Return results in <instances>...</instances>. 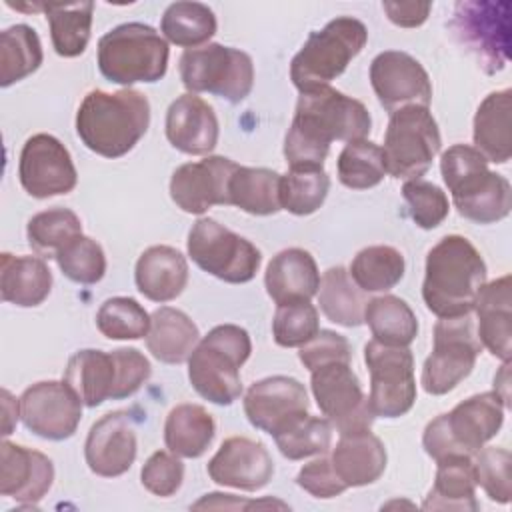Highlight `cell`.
Returning a JSON list of instances; mask_svg holds the SVG:
<instances>
[{
	"label": "cell",
	"mask_w": 512,
	"mask_h": 512,
	"mask_svg": "<svg viewBox=\"0 0 512 512\" xmlns=\"http://www.w3.org/2000/svg\"><path fill=\"white\" fill-rule=\"evenodd\" d=\"M370 128V112L360 100L330 86L300 92L284 138V158L290 168H322L334 140H364Z\"/></svg>",
	"instance_id": "1"
},
{
	"label": "cell",
	"mask_w": 512,
	"mask_h": 512,
	"mask_svg": "<svg viewBox=\"0 0 512 512\" xmlns=\"http://www.w3.org/2000/svg\"><path fill=\"white\" fill-rule=\"evenodd\" d=\"M484 284L486 262L468 238L444 236L426 254L422 298L438 318L470 314Z\"/></svg>",
	"instance_id": "2"
},
{
	"label": "cell",
	"mask_w": 512,
	"mask_h": 512,
	"mask_svg": "<svg viewBox=\"0 0 512 512\" xmlns=\"http://www.w3.org/2000/svg\"><path fill=\"white\" fill-rule=\"evenodd\" d=\"M150 126V102L132 88L118 92L92 90L76 112V132L82 144L104 156L128 154Z\"/></svg>",
	"instance_id": "3"
},
{
	"label": "cell",
	"mask_w": 512,
	"mask_h": 512,
	"mask_svg": "<svg viewBox=\"0 0 512 512\" xmlns=\"http://www.w3.org/2000/svg\"><path fill=\"white\" fill-rule=\"evenodd\" d=\"M444 184L460 216L476 224H492L510 214V182L488 168V160L468 144L450 146L440 158Z\"/></svg>",
	"instance_id": "4"
},
{
	"label": "cell",
	"mask_w": 512,
	"mask_h": 512,
	"mask_svg": "<svg viewBox=\"0 0 512 512\" xmlns=\"http://www.w3.org/2000/svg\"><path fill=\"white\" fill-rule=\"evenodd\" d=\"M152 366L136 348L78 350L70 356L64 382L76 392L84 406L96 408L104 400H122L140 390L150 378Z\"/></svg>",
	"instance_id": "5"
},
{
	"label": "cell",
	"mask_w": 512,
	"mask_h": 512,
	"mask_svg": "<svg viewBox=\"0 0 512 512\" xmlns=\"http://www.w3.org/2000/svg\"><path fill=\"white\" fill-rule=\"evenodd\" d=\"M252 342L236 324L214 326L188 356L192 388L218 406H228L242 394L240 368L250 358Z\"/></svg>",
	"instance_id": "6"
},
{
	"label": "cell",
	"mask_w": 512,
	"mask_h": 512,
	"mask_svg": "<svg viewBox=\"0 0 512 512\" xmlns=\"http://www.w3.org/2000/svg\"><path fill=\"white\" fill-rule=\"evenodd\" d=\"M504 422V402L496 392L474 394L424 428L422 446L436 462L446 456H474Z\"/></svg>",
	"instance_id": "7"
},
{
	"label": "cell",
	"mask_w": 512,
	"mask_h": 512,
	"mask_svg": "<svg viewBox=\"0 0 512 512\" xmlns=\"http://www.w3.org/2000/svg\"><path fill=\"white\" fill-rule=\"evenodd\" d=\"M168 42L148 24L126 22L98 40V68L114 84L158 82L168 68Z\"/></svg>",
	"instance_id": "8"
},
{
	"label": "cell",
	"mask_w": 512,
	"mask_h": 512,
	"mask_svg": "<svg viewBox=\"0 0 512 512\" xmlns=\"http://www.w3.org/2000/svg\"><path fill=\"white\" fill-rule=\"evenodd\" d=\"M368 40L366 26L352 16H338L322 30L308 36L300 52L292 58L290 80L300 92L328 86L350 60L360 54Z\"/></svg>",
	"instance_id": "9"
},
{
	"label": "cell",
	"mask_w": 512,
	"mask_h": 512,
	"mask_svg": "<svg viewBox=\"0 0 512 512\" xmlns=\"http://www.w3.org/2000/svg\"><path fill=\"white\" fill-rule=\"evenodd\" d=\"M180 78L190 94L208 92L236 104L252 90L254 64L246 52L214 42L184 50Z\"/></svg>",
	"instance_id": "10"
},
{
	"label": "cell",
	"mask_w": 512,
	"mask_h": 512,
	"mask_svg": "<svg viewBox=\"0 0 512 512\" xmlns=\"http://www.w3.org/2000/svg\"><path fill=\"white\" fill-rule=\"evenodd\" d=\"M440 144L438 124L426 106H404L392 112L382 146L386 172L394 178H420Z\"/></svg>",
	"instance_id": "11"
},
{
	"label": "cell",
	"mask_w": 512,
	"mask_h": 512,
	"mask_svg": "<svg viewBox=\"0 0 512 512\" xmlns=\"http://www.w3.org/2000/svg\"><path fill=\"white\" fill-rule=\"evenodd\" d=\"M188 256L204 272L230 282H250L262 262L260 250L212 218H198L188 234Z\"/></svg>",
	"instance_id": "12"
},
{
	"label": "cell",
	"mask_w": 512,
	"mask_h": 512,
	"mask_svg": "<svg viewBox=\"0 0 512 512\" xmlns=\"http://www.w3.org/2000/svg\"><path fill=\"white\" fill-rule=\"evenodd\" d=\"M482 350L470 314L456 318H440L434 326L432 352L422 368V388L432 396L454 390L470 376Z\"/></svg>",
	"instance_id": "13"
},
{
	"label": "cell",
	"mask_w": 512,
	"mask_h": 512,
	"mask_svg": "<svg viewBox=\"0 0 512 512\" xmlns=\"http://www.w3.org/2000/svg\"><path fill=\"white\" fill-rule=\"evenodd\" d=\"M364 362L370 372L368 406L374 416L400 418L416 402L414 356L408 346H388L370 340L364 346Z\"/></svg>",
	"instance_id": "14"
},
{
	"label": "cell",
	"mask_w": 512,
	"mask_h": 512,
	"mask_svg": "<svg viewBox=\"0 0 512 512\" xmlns=\"http://www.w3.org/2000/svg\"><path fill=\"white\" fill-rule=\"evenodd\" d=\"M310 374L314 400L338 434L370 430L376 416L350 362H330Z\"/></svg>",
	"instance_id": "15"
},
{
	"label": "cell",
	"mask_w": 512,
	"mask_h": 512,
	"mask_svg": "<svg viewBox=\"0 0 512 512\" xmlns=\"http://www.w3.org/2000/svg\"><path fill=\"white\" fill-rule=\"evenodd\" d=\"M452 28L462 44L472 50L486 72H496L508 62L510 4L508 2H460Z\"/></svg>",
	"instance_id": "16"
},
{
	"label": "cell",
	"mask_w": 512,
	"mask_h": 512,
	"mask_svg": "<svg viewBox=\"0 0 512 512\" xmlns=\"http://www.w3.org/2000/svg\"><path fill=\"white\" fill-rule=\"evenodd\" d=\"M18 176L22 188L32 198H52L68 194L78 182V174L68 148L52 134L30 136L20 152Z\"/></svg>",
	"instance_id": "17"
},
{
	"label": "cell",
	"mask_w": 512,
	"mask_h": 512,
	"mask_svg": "<svg viewBox=\"0 0 512 512\" xmlns=\"http://www.w3.org/2000/svg\"><path fill=\"white\" fill-rule=\"evenodd\" d=\"M20 418L40 438L66 440L80 424L82 400L64 380L36 382L20 396Z\"/></svg>",
	"instance_id": "18"
},
{
	"label": "cell",
	"mask_w": 512,
	"mask_h": 512,
	"mask_svg": "<svg viewBox=\"0 0 512 512\" xmlns=\"http://www.w3.org/2000/svg\"><path fill=\"white\" fill-rule=\"evenodd\" d=\"M304 384L292 376H268L254 382L244 396L248 422L272 438L308 416Z\"/></svg>",
	"instance_id": "19"
},
{
	"label": "cell",
	"mask_w": 512,
	"mask_h": 512,
	"mask_svg": "<svg viewBox=\"0 0 512 512\" xmlns=\"http://www.w3.org/2000/svg\"><path fill=\"white\" fill-rule=\"evenodd\" d=\"M370 84L378 102L390 114L404 106H426L432 100V84L422 64L406 52H380L370 64Z\"/></svg>",
	"instance_id": "20"
},
{
	"label": "cell",
	"mask_w": 512,
	"mask_h": 512,
	"mask_svg": "<svg viewBox=\"0 0 512 512\" xmlns=\"http://www.w3.org/2000/svg\"><path fill=\"white\" fill-rule=\"evenodd\" d=\"M238 168L224 156H208L174 170L170 178V198L188 214H204L216 204H230L228 184Z\"/></svg>",
	"instance_id": "21"
},
{
	"label": "cell",
	"mask_w": 512,
	"mask_h": 512,
	"mask_svg": "<svg viewBox=\"0 0 512 512\" xmlns=\"http://www.w3.org/2000/svg\"><path fill=\"white\" fill-rule=\"evenodd\" d=\"M136 430L126 410H114L96 420L84 444L88 468L104 478H116L136 460Z\"/></svg>",
	"instance_id": "22"
},
{
	"label": "cell",
	"mask_w": 512,
	"mask_h": 512,
	"mask_svg": "<svg viewBox=\"0 0 512 512\" xmlns=\"http://www.w3.org/2000/svg\"><path fill=\"white\" fill-rule=\"evenodd\" d=\"M206 470L212 482L220 486L254 492L270 482L274 462L262 442L246 436H230L210 458Z\"/></svg>",
	"instance_id": "23"
},
{
	"label": "cell",
	"mask_w": 512,
	"mask_h": 512,
	"mask_svg": "<svg viewBox=\"0 0 512 512\" xmlns=\"http://www.w3.org/2000/svg\"><path fill=\"white\" fill-rule=\"evenodd\" d=\"M54 482L52 460L32 448L4 440L0 444V494L22 504L42 500Z\"/></svg>",
	"instance_id": "24"
},
{
	"label": "cell",
	"mask_w": 512,
	"mask_h": 512,
	"mask_svg": "<svg viewBox=\"0 0 512 512\" xmlns=\"http://www.w3.org/2000/svg\"><path fill=\"white\" fill-rule=\"evenodd\" d=\"M166 138L184 154H210L218 144V118L212 106L190 92L178 96L166 112Z\"/></svg>",
	"instance_id": "25"
},
{
	"label": "cell",
	"mask_w": 512,
	"mask_h": 512,
	"mask_svg": "<svg viewBox=\"0 0 512 512\" xmlns=\"http://www.w3.org/2000/svg\"><path fill=\"white\" fill-rule=\"evenodd\" d=\"M268 296L280 304L310 302L320 288V272L312 254L304 248H286L278 252L264 274Z\"/></svg>",
	"instance_id": "26"
},
{
	"label": "cell",
	"mask_w": 512,
	"mask_h": 512,
	"mask_svg": "<svg viewBox=\"0 0 512 512\" xmlns=\"http://www.w3.org/2000/svg\"><path fill=\"white\" fill-rule=\"evenodd\" d=\"M510 274L484 284L474 310L478 316V340L496 358L510 362L512 352V284Z\"/></svg>",
	"instance_id": "27"
},
{
	"label": "cell",
	"mask_w": 512,
	"mask_h": 512,
	"mask_svg": "<svg viewBox=\"0 0 512 512\" xmlns=\"http://www.w3.org/2000/svg\"><path fill=\"white\" fill-rule=\"evenodd\" d=\"M136 288L152 302H170L182 294L188 282V264L180 250L172 246L146 248L134 270Z\"/></svg>",
	"instance_id": "28"
},
{
	"label": "cell",
	"mask_w": 512,
	"mask_h": 512,
	"mask_svg": "<svg viewBox=\"0 0 512 512\" xmlns=\"http://www.w3.org/2000/svg\"><path fill=\"white\" fill-rule=\"evenodd\" d=\"M386 448L370 430L340 434L330 462L338 478L348 486H366L376 482L386 470Z\"/></svg>",
	"instance_id": "29"
},
{
	"label": "cell",
	"mask_w": 512,
	"mask_h": 512,
	"mask_svg": "<svg viewBox=\"0 0 512 512\" xmlns=\"http://www.w3.org/2000/svg\"><path fill=\"white\" fill-rule=\"evenodd\" d=\"M52 290V272L38 256L0 254V294L4 302L20 308L42 304Z\"/></svg>",
	"instance_id": "30"
},
{
	"label": "cell",
	"mask_w": 512,
	"mask_h": 512,
	"mask_svg": "<svg viewBox=\"0 0 512 512\" xmlns=\"http://www.w3.org/2000/svg\"><path fill=\"white\" fill-rule=\"evenodd\" d=\"M436 478L422 502L424 510H458L474 512L476 502V474L472 456H446L436 462Z\"/></svg>",
	"instance_id": "31"
},
{
	"label": "cell",
	"mask_w": 512,
	"mask_h": 512,
	"mask_svg": "<svg viewBox=\"0 0 512 512\" xmlns=\"http://www.w3.org/2000/svg\"><path fill=\"white\" fill-rule=\"evenodd\" d=\"M510 112L512 90L490 92L478 106L474 116V148L494 164H506L512 154L510 144Z\"/></svg>",
	"instance_id": "32"
},
{
	"label": "cell",
	"mask_w": 512,
	"mask_h": 512,
	"mask_svg": "<svg viewBox=\"0 0 512 512\" xmlns=\"http://www.w3.org/2000/svg\"><path fill=\"white\" fill-rule=\"evenodd\" d=\"M198 340V326L182 310L160 306L152 312L146 348L156 360L164 364H182L188 360Z\"/></svg>",
	"instance_id": "33"
},
{
	"label": "cell",
	"mask_w": 512,
	"mask_h": 512,
	"mask_svg": "<svg viewBox=\"0 0 512 512\" xmlns=\"http://www.w3.org/2000/svg\"><path fill=\"white\" fill-rule=\"evenodd\" d=\"M216 434L214 418L200 404H178L164 424L166 448L180 458H198L212 444Z\"/></svg>",
	"instance_id": "34"
},
{
	"label": "cell",
	"mask_w": 512,
	"mask_h": 512,
	"mask_svg": "<svg viewBox=\"0 0 512 512\" xmlns=\"http://www.w3.org/2000/svg\"><path fill=\"white\" fill-rule=\"evenodd\" d=\"M318 304L330 322L356 328L364 324L368 298L366 292L354 284L350 272L344 266H334L328 268L320 278Z\"/></svg>",
	"instance_id": "35"
},
{
	"label": "cell",
	"mask_w": 512,
	"mask_h": 512,
	"mask_svg": "<svg viewBox=\"0 0 512 512\" xmlns=\"http://www.w3.org/2000/svg\"><path fill=\"white\" fill-rule=\"evenodd\" d=\"M230 204L254 214L270 216L282 210L280 206V174L268 168L238 166L228 184Z\"/></svg>",
	"instance_id": "36"
},
{
	"label": "cell",
	"mask_w": 512,
	"mask_h": 512,
	"mask_svg": "<svg viewBox=\"0 0 512 512\" xmlns=\"http://www.w3.org/2000/svg\"><path fill=\"white\" fill-rule=\"evenodd\" d=\"M50 24L52 46L58 56L76 58L80 56L90 40L94 2H72V4H40Z\"/></svg>",
	"instance_id": "37"
},
{
	"label": "cell",
	"mask_w": 512,
	"mask_h": 512,
	"mask_svg": "<svg viewBox=\"0 0 512 512\" xmlns=\"http://www.w3.org/2000/svg\"><path fill=\"white\" fill-rule=\"evenodd\" d=\"M374 340L388 346H408L418 334V320L412 308L398 296L384 294L368 300L364 310Z\"/></svg>",
	"instance_id": "38"
},
{
	"label": "cell",
	"mask_w": 512,
	"mask_h": 512,
	"mask_svg": "<svg viewBox=\"0 0 512 512\" xmlns=\"http://www.w3.org/2000/svg\"><path fill=\"white\" fill-rule=\"evenodd\" d=\"M160 32L168 42L192 50L216 34V16L202 2H174L162 14Z\"/></svg>",
	"instance_id": "39"
},
{
	"label": "cell",
	"mask_w": 512,
	"mask_h": 512,
	"mask_svg": "<svg viewBox=\"0 0 512 512\" xmlns=\"http://www.w3.org/2000/svg\"><path fill=\"white\" fill-rule=\"evenodd\" d=\"M42 44L34 28L14 24L0 34V86L8 88L14 82L36 72L42 64Z\"/></svg>",
	"instance_id": "40"
},
{
	"label": "cell",
	"mask_w": 512,
	"mask_h": 512,
	"mask_svg": "<svg viewBox=\"0 0 512 512\" xmlns=\"http://www.w3.org/2000/svg\"><path fill=\"white\" fill-rule=\"evenodd\" d=\"M404 256L394 246H368L360 250L350 264V278L364 292H386L404 276Z\"/></svg>",
	"instance_id": "41"
},
{
	"label": "cell",
	"mask_w": 512,
	"mask_h": 512,
	"mask_svg": "<svg viewBox=\"0 0 512 512\" xmlns=\"http://www.w3.org/2000/svg\"><path fill=\"white\" fill-rule=\"evenodd\" d=\"M82 234V222L68 208H50L34 214L26 226L30 248L42 258H54L68 242Z\"/></svg>",
	"instance_id": "42"
},
{
	"label": "cell",
	"mask_w": 512,
	"mask_h": 512,
	"mask_svg": "<svg viewBox=\"0 0 512 512\" xmlns=\"http://www.w3.org/2000/svg\"><path fill=\"white\" fill-rule=\"evenodd\" d=\"M330 190V176L324 168H290L280 176V206L296 216L316 212Z\"/></svg>",
	"instance_id": "43"
},
{
	"label": "cell",
	"mask_w": 512,
	"mask_h": 512,
	"mask_svg": "<svg viewBox=\"0 0 512 512\" xmlns=\"http://www.w3.org/2000/svg\"><path fill=\"white\" fill-rule=\"evenodd\" d=\"M338 180L352 190H366L382 182L386 174L382 148L370 140L348 142L338 154Z\"/></svg>",
	"instance_id": "44"
},
{
	"label": "cell",
	"mask_w": 512,
	"mask_h": 512,
	"mask_svg": "<svg viewBox=\"0 0 512 512\" xmlns=\"http://www.w3.org/2000/svg\"><path fill=\"white\" fill-rule=\"evenodd\" d=\"M96 326L110 340H138L150 330V316L134 298H108L96 312Z\"/></svg>",
	"instance_id": "45"
},
{
	"label": "cell",
	"mask_w": 512,
	"mask_h": 512,
	"mask_svg": "<svg viewBox=\"0 0 512 512\" xmlns=\"http://www.w3.org/2000/svg\"><path fill=\"white\" fill-rule=\"evenodd\" d=\"M274 442L288 460H302L314 454H326L332 444V424L326 418L304 416L278 436Z\"/></svg>",
	"instance_id": "46"
},
{
	"label": "cell",
	"mask_w": 512,
	"mask_h": 512,
	"mask_svg": "<svg viewBox=\"0 0 512 512\" xmlns=\"http://www.w3.org/2000/svg\"><path fill=\"white\" fill-rule=\"evenodd\" d=\"M54 260L62 274L78 284H96L106 272V256L102 246L84 234L76 236L62 250H58Z\"/></svg>",
	"instance_id": "47"
},
{
	"label": "cell",
	"mask_w": 512,
	"mask_h": 512,
	"mask_svg": "<svg viewBox=\"0 0 512 512\" xmlns=\"http://www.w3.org/2000/svg\"><path fill=\"white\" fill-rule=\"evenodd\" d=\"M474 474L476 486H482L486 496L498 504H508L512 496V480H510V464L512 456L506 448H480L474 456Z\"/></svg>",
	"instance_id": "48"
},
{
	"label": "cell",
	"mask_w": 512,
	"mask_h": 512,
	"mask_svg": "<svg viewBox=\"0 0 512 512\" xmlns=\"http://www.w3.org/2000/svg\"><path fill=\"white\" fill-rule=\"evenodd\" d=\"M318 330H320L318 310L310 302L280 304L274 312L272 336H274V342L282 348L302 346Z\"/></svg>",
	"instance_id": "49"
},
{
	"label": "cell",
	"mask_w": 512,
	"mask_h": 512,
	"mask_svg": "<svg viewBox=\"0 0 512 512\" xmlns=\"http://www.w3.org/2000/svg\"><path fill=\"white\" fill-rule=\"evenodd\" d=\"M402 198L408 206L410 218L416 222V226L424 230H432L442 224L450 210L448 198L442 188L422 178L406 180L402 186Z\"/></svg>",
	"instance_id": "50"
},
{
	"label": "cell",
	"mask_w": 512,
	"mask_h": 512,
	"mask_svg": "<svg viewBox=\"0 0 512 512\" xmlns=\"http://www.w3.org/2000/svg\"><path fill=\"white\" fill-rule=\"evenodd\" d=\"M140 480L142 486L154 496L168 498L176 494L182 486L184 464L180 462V456L158 450L144 462L140 470Z\"/></svg>",
	"instance_id": "51"
},
{
	"label": "cell",
	"mask_w": 512,
	"mask_h": 512,
	"mask_svg": "<svg viewBox=\"0 0 512 512\" xmlns=\"http://www.w3.org/2000/svg\"><path fill=\"white\" fill-rule=\"evenodd\" d=\"M298 358L304 368L312 372L330 362H350L352 350L350 342L342 334L332 330H318L306 344L300 346Z\"/></svg>",
	"instance_id": "52"
},
{
	"label": "cell",
	"mask_w": 512,
	"mask_h": 512,
	"mask_svg": "<svg viewBox=\"0 0 512 512\" xmlns=\"http://www.w3.org/2000/svg\"><path fill=\"white\" fill-rule=\"evenodd\" d=\"M296 484L304 488L314 498H334L340 496L348 486L338 478L330 458L322 456L304 464L296 476Z\"/></svg>",
	"instance_id": "53"
},
{
	"label": "cell",
	"mask_w": 512,
	"mask_h": 512,
	"mask_svg": "<svg viewBox=\"0 0 512 512\" xmlns=\"http://www.w3.org/2000/svg\"><path fill=\"white\" fill-rule=\"evenodd\" d=\"M388 20L402 28H416L426 22L432 4L430 2H382Z\"/></svg>",
	"instance_id": "54"
},
{
	"label": "cell",
	"mask_w": 512,
	"mask_h": 512,
	"mask_svg": "<svg viewBox=\"0 0 512 512\" xmlns=\"http://www.w3.org/2000/svg\"><path fill=\"white\" fill-rule=\"evenodd\" d=\"M12 402H14L12 394H10L8 390H2V410H4V430H2V434H4V436L12 434V428H14L16 420H18V414H20V408L14 410V412L10 410Z\"/></svg>",
	"instance_id": "55"
}]
</instances>
